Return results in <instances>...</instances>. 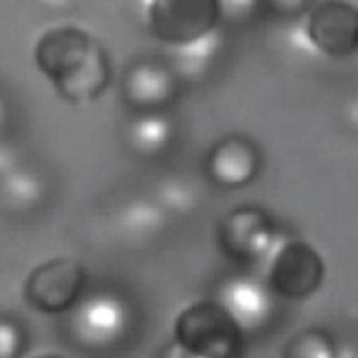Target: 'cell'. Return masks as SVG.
I'll use <instances>...</instances> for the list:
<instances>
[{
	"instance_id": "6da1fadb",
	"label": "cell",
	"mask_w": 358,
	"mask_h": 358,
	"mask_svg": "<svg viewBox=\"0 0 358 358\" xmlns=\"http://www.w3.org/2000/svg\"><path fill=\"white\" fill-rule=\"evenodd\" d=\"M34 59L39 71L69 103L98 99L112 78V64L102 43L77 27H56L36 41Z\"/></svg>"
},
{
	"instance_id": "7a4b0ae2",
	"label": "cell",
	"mask_w": 358,
	"mask_h": 358,
	"mask_svg": "<svg viewBox=\"0 0 358 358\" xmlns=\"http://www.w3.org/2000/svg\"><path fill=\"white\" fill-rule=\"evenodd\" d=\"M147 17L158 39L182 46L214 32L221 8L218 0H151Z\"/></svg>"
},
{
	"instance_id": "3957f363",
	"label": "cell",
	"mask_w": 358,
	"mask_h": 358,
	"mask_svg": "<svg viewBox=\"0 0 358 358\" xmlns=\"http://www.w3.org/2000/svg\"><path fill=\"white\" fill-rule=\"evenodd\" d=\"M306 31L322 53L351 56L358 50V7L347 0H323L310 10Z\"/></svg>"
},
{
	"instance_id": "277c9868",
	"label": "cell",
	"mask_w": 358,
	"mask_h": 358,
	"mask_svg": "<svg viewBox=\"0 0 358 358\" xmlns=\"http://www.w3.org/2000/svg\"><path fill=\"white\" fill-rule=\"evenodd\" d=\"M179 92V78L173 69L158 60L131 64L122 80L124 101L140 112H159L171 105Z\"/></svg>"
},
{
	"instance_id": "5b68a950",
	"label": "cell",
	"mask_w": 358,
	"mask_h": 358,
	"mask_svg": "<svg viewBox=\"0 0 358 358\" xmlns=\"http://www.w3.org/2000/svg\"><path fill=\"white\" fill-rule=\"evenodd\" d=\"M83 278V268L76 260L53 259L32 271L27 282V296L41 310L60 312L76 301Z\"/></svg>"
},
{
	"instance_id": "8992f818",
	"label": "cell",
	"mask_w": 358,
	"mask_h": 358,
	"mask_svg": "<svg viewBox=\"0 0 358 358\" xmlns=\"http://www.w3.org/2000/svg\"><path fill=\"white\" fill-rule=\"evenodd\" d=\"M256 162L255 147L242 137L222 140L210 157L213 173L221 179H246L253 172Z\"/></svg>"
},
{
	"instance_id": "52a82bcc",
	"label": "cell",
	"mask_w": 358,
	"mask_h": 358,
	"mask_svg": "<svg viewBox=\"0 0 358 358\" xmlns=\"http://www.w3.org/2000/svg\"><path fill=\"white\" fill-rule=\"evenodd\" d=\"M172 134V123L159 112H141L130 126V140L141 152H157Z\"/></svg>"
},
{
	"instance_id": "ba28073f",
	"label": "cell",
	"mask_w": 358,
	"mask_h": 358,
	"mask_svg": "<svg viewBox=\"0 0 358 358\" xmlns=\"http://www.w3.org/2000/svg\"><path fill=\"white\" fill-rule=\"evenodd\" d=\"M7 179L11 186H7L6 194L11 197L13 203L25 206L39 197V185L34 176L28 173H14L8 175Z\"/></svg>"
},
{
	"instance_id": "9c48e42d",
	"label": "cell",
	"mask_w": 358,
	"mask_h": 358,
	"mask_svg": "<svg viewBox=\"0 0 358 358\" xmlns=\"http://www.w3.org/2000/svg\"><path fill=\"white\" fill-rule=\"evenodd\" d=\"M20 333L4 320H0V358H15L20 351Z\"/></svg>"
},
{
	"instance_id": "30bf717a",
	"label": "cell",
	"mask_w": 358,
	"mask_h": 358,
	"mask_svg": "<svg viewBox=\"0 0 358 358\" xmlns=\"http://www.w3.org/2000/svg\"><path fill=\"white\" fill-rule=\"evenodd\" d=\"M260 0H218L221 15L228 14L231 17H246L252 14Z\"/></svg>"
},
{
	"instance_id": "8fae6325",
	"label": "cell",
	"mask_w": 358,
	"mask_h": 358,
	"mask_svg": "<svg viewBox=\"0 0 358 358\" xmlns=\"http://www.w3.org/2000/svg\"><path fill=\"white\" fill-rule=\"evenodd\" d=\"M273 7L281 13H299L308 0H268Z\"/></svg>"
},
{
	"instance_id": "7c38bea8",
	"label": "cell",
	"mask_w": 358,
	"mask_h": 358,
	"mask_svg": "<svg viewBox=\"0 0 358 358\" xmlns=\"http://www.w3.org/2000/svg\"><path fill=\"white\" fill-rule=\"evenodd\" d=\"M14 165V152L10 147L0 144V175L8 173Z\"/></svg>"
},
{
	"instance_id": "4fadbf2b",
	"label": "cell",
	"mask_w": 358,
	"mask_h": 358,
	"mask_svg": "<svg viewBox=\"0 0 358 358\" xmlns=\"http://www.w3.org/2000/svg\"><path fill=\"white\" fill-rule=\"evenodd\" d=\"M34 1L41 6L50 7V8H62L70 3V0H34Z\"/></svg>"
},
{
	"instance_id": "5bb4252c",
	"label": "cell",
	"mask_w": 358,
	"mask_h": 358,
	"mask_svg": "<svg viewBox=\"0 0 358 358\" xmlns=\"http://www.w3.org/2000/svg\"><path fill=\"white\" fill-rule=\"evenodd\" d=\"M6 116H7V109H6V105H4V102L0 99V126L4 123V120H6Z\"/></svg>"
},
{
	"instance_id": "9a60e30c",
	"label": "cell",
	"mask_w": 358,
	"mask_h": 358,
	"mask_svg": "<svg viewBox=\"0 0 358 358\" xmlns=\"http://www.w3.org/2000/svg\"><path fill=\"white\" fill-rule=\"evenodd\" d=\"M41 358H63V357H59V355H46V357H41Z\"/></svg>"
}]
</instances>
